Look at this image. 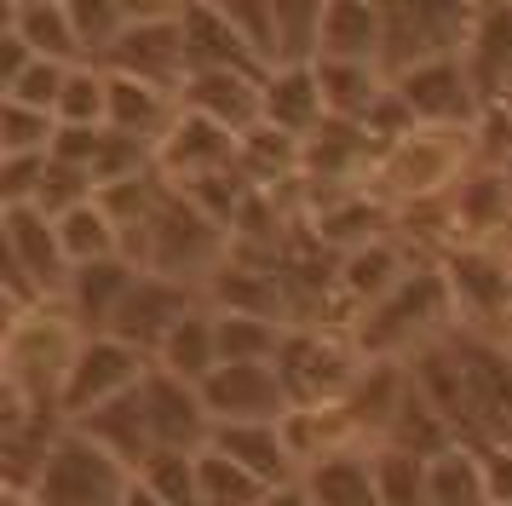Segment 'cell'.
<instances>
[{
  "mask_svg": "<svg viewBox=\"0 0 512 506\" xmlns=\"http://www.w3.org/2000/svg\"><path fill=\"white\" fill-rule=\"evenodd\" d=\"M81 345H87V328L64 305H29L18 317H6V334H0V403L58 409Z\"/></svg>",
  "mask_w": 512,
  "mask_h": 506,
  "instance_id": "cell-1",
  "label": "cell"
},
{
  "mask_svg": "<svg viewBox=\"0 0 512 506\" xmlns=\"http://www.w3.org/2000/svg\"><path fill=\"white\" fill-rule=\"evenodd\" d=\"M455 334V299L443 282L438 259H426L409 271V282L386 294L374 311L357 317L351 345L363 351V363H415L426 345H438Z\"/></svg>",
  "mask_w": 512,
  "mask_h": 506,
  "instance_id": "cell-2",
  "label": "cell"
},
{
  "mask_svg": "<svg viewBox=\"0 0 512 506\" xmlns=\"http://www.w3.org/2000/svg\"><path fill=\"white\" fill-rule=\"evenodd\" d=\"M231 253H236L231 230L219 225V219H208V213L190 202V196H179V190L162 202V213H156L150 225L127 236V259H133L139 271L167 276V282H185L196 294H208V282L231 265Z\"/></svg>",
  "mask_w": 512,
  "mask_h": 506,
  "instance_id": "cell-3",
  "label": "cell"
},
{
  "mask_svg": "<svg viewBox=\"0 0 512 506\" xmlns=\"http://www.w3.org/2000/svg\"><path fill=\"white\" fill-rule=\"evenodd\" d=\"M472 167H484L478 161V127H415L409 138L380 150L374 190L397 207L443 202V196L461 190Z\"/></svg>",
  "mask_w": 512,
  "mask_h": 506,
  "instance_id": "cell-4",
  "label": "cell"
},
{
  "mask_svg": "<svg viewBox=\"0 0 512 506\" xmlns=\"http://www.w3.org/2000/svg\"><path fill=\"white\" fill-rule=\"evenodd\" d=\"M461 363V443L512 449V345L489 334H449Z\"/></svg>",
  "mask_w": 512,
  "mask_h": 506,
  "instance_id": "cell-5",
  "label": "cell"
},
{
  "mask_svg": "<svg viewBox=\"0 0 512 506\" xmlns=\"http://www.w3.org/2000/svg\"><path fill=\"white\" fill-rule=\"evenodd\" d=\"M472 12L478 6H455V0H392L386 6V46H380L386 81L420 64H438V58H466Z\"/></svg>",
  "mask_w": 512,
  "mask_h": 506,
  "instance_id": "cell-6",
  "label": "cell"
},
{
  "mask_svg": "<svg viewBox=\"0 0 512 506\" xmlns=\"http://www.w3.org/2000/svg\"><path fill=\"white\" fill-rule=\"evenodd\" d=\"M277 374H282V386H288V403L294 409L340 403L357 386V374H363V351L340 328H288Z\"/></svg>",
  "mask_w": 512,
  "mask_h": 506,
  "instance_id": "cell-7",
  "label": "cell"
},
{
  "mask_svg": "<svg viewBox=\"0 0 512 506\" xmlns=\"http://www.w3.org/2000/svg\"><path fill=\"white\" fill-rule=\"evenodd\" d=\"M133 478H139L133 466H121L110 449H98L93 437H81L70 426L64 443L52 449L41 483L29 489V501H41V506H121L127 489H133Z\"/></svg>",
  "mask_w": 512,
  "mask_h": 506,
  "instance_id": "cell-8",
  "label": "cell"
},
{
  "mask_svg": "<svg viewBox=\"0 0 512 506\" xmlns=\"http://www.w3.org/2000/svg\"><path fill=\"white\" fill-rule=\"evenodd\" d=\"M449 299H455V328L461 334H489L507 340L512 334V276L501 248H449L438 259Z\"/></svg>",
  "mask_w": 512,
  "mask_h": 506,
  "instance_id": "cell-9",
  "label": "cell"
},
{
  "mask_svg": "<svg viewBox=\"0 0 512 506\" xmlns=\"http://www.w3.org/2000/svg\"><path fill=\"white\" fill-rule=\"evenodd\" d=\"M104 69H110V75L150 81V87H167V92H185L190 46H185V18H179V6H162V0L139 6V18L127 23V35H121L116 52L104 58Z\"/></svg>",
  "mask_w": 512,
  "mask_h": 506,
  "instance_id": "cell-10",
  "label": "cell"
},
{
  "mask_svg": "<svg viewBox=\"0 0 512 506\" xmlns=\"http://www.w3.org/2000/svg\"><path fill=\"white\" fill-rule=\"evenodd\" d=\"M150 368L156 363H150L144 351H133L127 340H116V334H87V345H81V357H75V368H70V380H64L58 409H64V420L75 426V420L98 414L104 403L139 391Z\"/></svg>",
  "mask_w": 512,
  "mask_h": 506,
  "instance_id": "cell-11",
  "label": "cell"
},
{
  "mask_svg": "<svg viewBox=\"0 0 512 506\" xmlns=\"http://www.w3.org/2000/svg\"><path fill=\"white\" fill-rule=\"evenodd\" d=\"M392 92L409 104L415 127H478L489 110L466 58H438V64L409 69V75L392 81Z\"/></svg>",
  "mask_w": 512,
  "mask_h": 506,
  "instance_id": "cell-12",
  "label": "cell"
},
{
  "mask_svg": "<svg viewBox=\"0 0 512 506\" xmlns=\"http://www.w3.org/2000/svg\"><path fill=\"white\" fill-rule=\"evenodd\" d=\"M202 403H208L213 426H271L294 409L271 363H219L202 380Z\"/></svg>",
  "mask_w": 512,
  "mask_h": 506,
  "instance_id": "cell-13",
  "label": "cell"
},
{
  "mask_svg": "<svg viewBox=\"0 0 512 506\" xmlns=\"http://www.w3.org/2000/svg\"><path fill=\"white\" fill-rule=\"evenodd\" d=\"M144 409H150V437H156V455H202L213 443V414L202 403V386H190L167 368L144 374Z\"/></svg>",
  "mask_w": 512,
  "mask_h": 506,
  "instance_id": "cell-14",
  "label": "cell"
},
{
  "mask_svg": "<svg viewBox=\"0 0 512 506\" xmlns=\"http://www.w3.org/2000/svg\"><path fill=\"white\" fill-rule=\"evenodd\" d=\"M202 305H208V299L196 294V288L144 271L139 282H133L127 305L116 311V322H110V334H116V340H127L133 351H144V357L156 363V351L167 345V334H173V328H179L190 311H202Z\"/></svg>",
  "mask_w": 512,
  "mask_h": 506,
  "instance_id": "cell-15",
  "label": "cell"
},
{
  "mask_svg": "<svg viewBox=\"0 0 512 506\" xmlns=\"http://www.w3.org/2000/svg\"><path fill=\"white\" fill-rule=\"evenodd\" d=\"M236 156H242V138L185 110L173 121V133L156 144V173H162L173 190H190V184L213 179V173H231Z\"/></svg>",
  "mask_w": 512,
  "mask_h": 506,
  "instance_id": "cell-16",
  "label": "cell"
},
{
  "mask_svg": "<svg viewBox=\"0 0 512 506\" xmlns=\"http://www.w3.org/2000/svg\"><path fill=\"white\" fill-rule=\"evenodd\" d=\"M179 104L190 115H202L225 133L248 138L254 127H265V75L259 69H208V75H190Z\"/></svg>",
  "mask_w": 512,
  "mask_h": 506,
  "instance_id": "cell-17",
  "label": "cell"
},
{
  "mask_svg": "<svg viewBox=\"0 0 512 506\" xmlns=\"http://www.w3.org/2000/svg\"><path fill=\"white\" fill-rule=\"evenodd\" d=\"M213 311H236V317H271L294 328V305H288V288H282L277 259L265 253H231V265L208 282L202 294Z\"/></svg>",
  "mask_w": 512,
  "mask_h": 506,
  "instance_id": "cell-18",
  "label": "cell"
},
{
  "mask_svg": "<svg viewBox=\"0 0 512 506\" xmlns=\"http://www.w3.org/2000/svg\"><path fill=\"white\" fill-rule=\"evenodd\" d=\"M415 265H426V259H415V253L403 248L397 236H386V242H369V248H357L340 259V299H346L351 311L363 317V311H374L386 294H397L403 282H409V271Z\"/></svg>",
  "mask_w": 512,
  "mask_h": 506,
  "instance_id": "cell-19",
  "label": "cell"
},
{
  "mask_svg": "<svg viewBox=\"0 0 512 506\" xmlns=\"http://www.w3.org/2000/svg\"><path fill=\"white\" fill-rule=\"evenodd\" d=\"M139 276L144 271L127 259V253H121V259H98V265H75L64 311H70L87 334H110V322H116V311L127 305V294H133Z\"/></svg>",
  "mask_w": 512,
  "mask_h": 506,
  "instance_id": "cell-20",
  "label": "cell"
},
{
  "mask_svg": "<svg viewBox=\"0 0 512 506\" xmlns=\"http://www.w3.org/2000/svg\"><path fill=\"white\" fill-rule=\"evenodd\" d=\"M409 386H415L409 363H363L357 386L340 397V409L351 414V426L363 432V443H369V449H380V443H386V432H392V420H397V409H403Z\"/></svg>",
  "mask_w": 512,
  "mask_h": 506,
  "instance_id": "cell-21",
  "label": "cell"
},
{
  "mask_svg": "<svg viewBox=\"0 0 512 506\" xmlns=\"http://www.w3.org/2000/svg\"><path fill=\"white\" fill-rule=\"evenodd\" d=\"M185 115L179 92L150 87V81H133V75H110V133L139 138V144H162L173 133V121Z\"/></svg>",
  "mask_w": 512,
  "mask_h": 506,
  "instance_id": "cell-22",
  "label": "cell"
},
{
  "mask_svg": "<svg viewBox=\"0 0 512 506\" xmlns=\"http://www.w3.org/2000/svg\"><path fill=\"white\" fill-rule=\"evenodd\" d=\"M282 437H288V455L300 460V472H311V466H323V460H334V455H351V449H369L340 403L288 409L282 414Z\"/></svg>",
  "mask_w": 512,
  "mask_h": 506,
  "instance_id": "cell-23",
  "label": "cell"
},
{
  "mask_svg": "<svg viewBox=\"0 0 512 506\" xmlns=\"http://www.w3.org/2000/svg\"><path fill=\"white\" fill-rule=\"evenodd\" d=\"M386 6L369 0H328L323 6V58L317 64H380Z\"/></svg>",
  "mask_w": 512,
  "mask_h": 506,
  "instance_id": "cell-24",
  "label": "cell"
},
{
  "mask_svg": "<svg viewBox=\"0 0 512 506\" xmlns=\"http://www.w3.org/2000/svg\"><path fill=\"white\" fill-rule=\"evenodd\" d=\"M75 432L93 437L98 449H110V455H116L121 466H133V472H144V460L156 455L150 409H144V386L127 391V397H116V403H104V409L87 414V420H75Z\"/></svg>",
  "mask_w": 512,
  "mask_h": 506,
  "instance_id": "cell-25",
  "label": "cell"
},
{
  "mask_svg": "<svg viewBox=\"0 0 512 506\" xmlns=\"http://www.w3.org/2000/svg\"><path fill=\"white\" fill-rule=\"evenodd\" d=\"M179 18H185V46H190V75H208V69H259L248 58V46L236 35V23L225 6H213V0H190L179 6ZM265 75V69H259Z\"/></svg>",
  "mask_w": 512,
  "mask_h": 506,
  "instance_id": "cell-26",
  "label": "cell"
},
{
  "mask_svg": "<svg viewBox=\"0 0 512 506\" xmlns=\"http://www.w3.org/2000/svg\"><path fill=\"white\" fill-rule=\"evenodd\" d=\"M323 121H328V104H323L317 69H271L265 75V127L305 144Z\"/></svg>",
  "mask_w": 512,
  "mask_h": 506,
  "instance_id": "cell-27",
  "label": "cell"
},
{
  "mask_svg": "<svg viewBox=\"0 0 512 506\" xmlns=\"http://www.w3.org/2000/svg\"><path fill=\"white\" fill-rule=\"evenodd\" d=\"M208 449H219V455H231L236 466H248L259 483H271V489H282V483H300V460L288 455V437H282V420H271V426H219L213 432Z\"/></svg>",
  "mask_w": 512,
  "mask_h": 506,
  "instance_id": "cell-28",
  "label": "cell"
},
{
  "mask_svg": "<svg viewBox=\"0 0 512 506\" xmlns=\"http://www.w3.org/2000/svg\"><path fill=\"white\" fill-rule=\"evenodd\" d=\"M466 69H472V81L484 92V104H495L512 87V6H478L472 12Z\"/></svg>",
  "mask_w": 512,
  "mask_h": 506,
  "instance_id": "cell-29",
  "label": "cell"
},
{
  "mask_svg": "<svg viewBox=\"0 0 512 506\" xmlns=\"http://www.w3.org/2000/svg\"><path fill=\"white\" fill-rule=\"evenodd\" d=\"M12 29L35 46V58L64 69H81L87 52H81V35H75V12L70 0H12Z\"/></svg>",
  "mask_w": 512,
  "mask_h": 506,
  "instance_id": "cell-30",
  "label": "cell"
},
{
  "mask_svg": "<svg viewBox=\"0 0 512 506\" xmlns=\"http://www.w3.org/2000/svg\"><path fill=\"white\" fill-rule=\"evenodd\" d=\"M461 443V432L449 426V414L426 397L420 386H409V397H403V409H397V420H392V432H386V443L380 449H397V455H415V460H432L438 455H449Z\"/></svg>",
  "mask_w": 512,
  "mask_h": 506,
  "instance_id": "cell-31",
  "label": "cell"
},
{
  "mask_svg": "<svg viewBox=\"0 0 512 506\" xmlns=\"http://www.w3.org/2000/svg\"><path fill=\"white\" fill-rule=\"evenodd\" d=\"M311 506H380V478H374V449H351L305 472Z\"/></svg>",
  "mask_w": 512,
  "mask_h": 506,
  "instance_id": "cell-32",
  "label": "cell"
},
{
  "mask_svg": "<svg viewBox=\"0 0 512 506\" xmlns=\"http://www.w3.org/2000/svg\"><path fill=\"white\" fill-rule=\"evenodd\" d=\"M317 81H323V104H328V121H369L374 104L392 92L386 69L380 64H317Z\"/></svg>",
  "mask_w": 512,
  "mask_h": 506,
  "instance_id": "cell-33",
  "label": "cell"
},
{
  "mask_svg": "<svg viewBox=\"0 0 512 506\" xmlns=\"http://www.w3.org/2000/svg\"><path fill=\"white\" fill-rule=\"evenodd\" d=\"M156 368L179 374V380H190V386H202L213 368H219V317H213V305L190 311V317L167 334V345L156 351Z\"/></svg>",
  "mask_w": 512,
  "mask_h": 506,
  "instance_id": "cell-34",
  "label": "cell"
},
{
  "mask_svg": "<svg viewBox=\"0 0 512 506\" xmlns=\"http://www.w3.org/2000/svg\"><path fill=\"white\" fill-rule=\"evenodd\" d=\"M300 138L277 133V127H254V133L242 138V179L259 184V190H300Z\"/></svg>",
  "mask_w": 512,
  "mask_h": 506,
  "instance_id": "cell-35",
  "label": "cell"
},
{
  "mask_svg": "<svg viewBox=\"0 0 512 506\" xmlns=\"http://www.w3.org/2000/svg\"><path fill=\"white\" fill-rule=\"evenodd\" d=\"M426 495L432 506H489V483L484 466H478V449L472 443H455L449 455H438L426 466Z\"/></svg>",
  "mask_w": 512,
  "mask_h": 506,
  "instance_id": "cell-36",
  "label": "cell"
},
{
  "mask_svg": "<svg viewBox=\"0 0 512 506\" xmlns=\"http://www.w3.org/2000/svg\"><path fill=\"white\" fill-rule=\"evenodd\" d=\"M219 317V363H271L277 368L288 322L271 317H236V311H213Z\"/></svg>",
  "mask_w": 512,
  "mask_h": 506,
  "instance_id": "cell-37",
  "label": "cell"
},
{
  "mask_svg": "<svg viewBox=\"0 0 512 506\" xmlns=\"http://www.w3.org/2000/svg\"><path fill=\"white\" fill-rule=\"evenodd\" d=\"M58 236H64L70 265H98V259H121V253H127V236H121V225L98 207V196L87 207H75L70 219H58Z\"/></svg>",
  "mask_w": 512,
  "mask_h": 506,
  "instance_id": "cell-38",
  "label": "cell"
},
{
  "mask_svg": "<svg viewBox=\"0 0 512 506\" xmlns=\"http://www.w3.org/2000/svg\"><path fill=\"white\" fill-rule=\"evenodd\" d=\"M277 69H317L323 58V6L317 0H277Z\"/></svg>",
  "mask_w": 512,
  "mask_h": 506,
  "instance_id": "cell-39",
  "label": "cell"
},
{
  "mask_svg": "<svg viewBox=\"0 0 512 506\" xmlns=\"http://www.w3.org/2000/svg\"><path fill=\"white\" fill-rule=\"evenodd\" d=\"M70 12H75V35H81L87 64H104L116 52V41L127 35V23L139 18L133 0H70Z\"/></svg>",
  "mask_w": 512,
  "mask_h": 506,
  "instance_id": "cell-40",
  "label": "cell"
},
{
  "mask_svg": "<svg viewBox=\"0 0 512 506\" xmlns=\"http://www.w3.org/2000/svg\"><path fill=\"white\" fill-rule=\"evenodd\" d=\"M58 127H110V69L81 64L58 98Z\"/></svg>",
  "mask_w": 512,
  "mask_h": 506,
  "instance_id": "cell-41",
  "label": "cell"
},
{
  "mask_svg": "<svg viewBox=\"0 0 512 506\" xmlns=\"http://www.w3.org/2000/svg\"><path fill=\"white\" fill-rule=\"evenodd\" d=\"M202 501L208 506H259L271 495V483H259L248 466H236L231 455H219V449H202Z\"/></svg>",
  "mask_w": 512,
  "mask_h": 506,
  "instance_id": "cell-42",
  "label": "cell"
},
{
  "mask_svg": "<svg viewBox=\"0 0 512 506\" xmlns=\"http://www.w3.org/2000/svg\"><path fill=\"white\" fill-rule=\"evenodd\" d=\"M52 144H58V115L0 98V156H52Z\"/></svg>",
  "mask_w": 512,
  "mask_h": 506,
  "instance_id": "cell-43",
  "label": "cell"
},
{
  "mask_svg": "<svg viewBox=\"0 0 512 506\" xmlns=\"http://www.w3.org/2000/svg\"><path fill=\"white\" fill-rule=\"evenodd\" d=\"M202 455H150L144 460L139 478L162 495V506H208L202 501V466H196Z\"/></svg>",
  "mask_w": 512,
  "mask_h": 506,
  "instance_id": "cell-44",
  "label": "cell"
},
{
  "mask_svg": "<svg viewBox=\"0 0 512 506\" xmlns=\"http://www.w3.org/2000/svg\"><path fill=\"white\" fill-rule=\"evenodd\" d=\"M374 478H380V506H432L426 495V460L374 449Z\"/></svg>",
  "mask_w": 512,
  "mask_h": 506,
  "instance_id": "cell-45",
  "label": "cell"
},
{
  "mask_svg": "<svg viewBox=\"0 0 512 506\" xmlns=\"http://www.w3.org/2000/svg\"><path fill=\"white\" fill-rule=\"evenodd\" d=\"M236 23V35H242V46H248V58H254L265 75L277 69V0H231L225 6Z\"/></svg>",
  "mask_w": 512,
  "mask_h": 506,
  "instance_id": "cell-46",
  "label": "cell"
},
{
  "mask_svg": "<svg viewBox=\"0 0 512 506\" xmlns=\"http://www.w3.org/2000/svg\"><path fill=\"white\" fill-rule=\"evenodd\" d=\"M93 196H98L93 173H81V167H64V161H52V173H47V184H41L35 207H41L52 225H58V219H70L75 207H87Z\"/></svg>",
  "mask_w": 512,
  "mask_h": 506,
  "instance_id": "cell-47",
  "label": "cell"
},
{
  "mask_svg": "<svg viewBox=\"0 0 512 506\" xmlns=\"http://www.w3.org/2000/svg\"><path fill=\"white\" fill-rule=\"evenodd\" d=\"M52 156H0V207H35Z\"/></svg>",
  "mask_w": 512,
  "mask_h": 506,
  "instance_id": "cell-48",
  "label": "cell"
},
{
  "mask_svg": "<svg viewBox=\"0 0 512 506\" xmlns=\"http://www.w3.org/2000/svg\"><path fill=\"white\" fill-rule=\"evenodd\" d=\"M64 87H70V69H64V64H47V58H35V69H29L24 81H18V92H6V98H12V104H29V110L58 115V98H64Z\"/></svg>",
  "mask_w": 512,
  "mask_h": 506,
  "instance_id": "cell-49",
  "label": "cell"
},
{
  "mask_svg": "<svg viewBox=\"0 0 512 506\" xmlns=\"http://www.w3.org/2000/svg\"><path fill=\"white\" fill-rule=\"evenodd\" d=\"M104 138H110V127H58L52 161H64V167H81V173H93V161H98V150H104Z\"/></svg>",
  "mask_w": 512,
  "mask_h": 506,
  "instance_id": "cell-50",
  "label": "cell"
},
{
  "mask_svg": "<svg viewBox=\"0 0 512 506\" xmlns=\"http://www.w3.org/2000/svg\"><path fill=\"white\" fill-rule=\"evenodd\" d=\"M478 466H484V483H489V506H512V449L484 443Z\"/></svg>",
  "mask_w": 512,
  "mask_h": 506,
  "instance_id": "cell-51",
  "label": "cell"
},
{
  "mask_svg": "<svg viewBox=\"0 0 512 506\" xmlns=\"http://www.w3.org/2000/svg\"><path fill=\"white\" fill-rule=\"evenodd\" d=\"M259 506H311V495H305V483H282V489H271Z\"/></svg>",
  "mask_w": 512,
  "mask_h": 506,
  "instance_id": "cell-52",
  "label": "cell"
},
{
  "mask_svg": "<svg viewBox=\"0 0 512 506\" xmlns=\"http://www.w3.org/2000/svg\"><path fill=\"white\" fill-rule=\"evenodd\" d=\"M121 506H162V495H156L144 478H133V489H127V501H121Z\"/></svg>",
  "mask_w": 512,
  "mask_h": 506,
  "instance_id": "cell-53",
  "label": "cell"
},
{
  "mask_svg": "<svg viewBox=\"0 0 512 506\" xmlns=\"http://www.w3.org/2000/svg\"><path fill=\"white\" fill-rule=\"evenodd\" d=\"M6 506H41V501H29V495H6Z\"/></svg>",
  "mask_w": 512,
  "mask_h": 506,
  "instance_id": "cell-54",
  "label": "cell"
},
{
  "mask_svg": "<svg viewBox=\"0 0 512 506\" xmlns=\"http://www.w3.org/2000/svg\"><path fill=\"white\" fill-rule=\"evenodd\" d=\"M501 253H507V276H512V242H507V248H501Z\"/></svg>",
  "mask_w": 512,
  "mask_h": 506,
  "instance_id": "cell-55",
  "label": "cell"
},
{
  "mask_svg": "<svg viewBox=\"0 0 512 506\" xmlns=\"http://www.w3.org/2000/svg\"><path fill=\"white\" fill-rule=\"evenodd\" d=\"M507 242H512V230H507Z\"/></svg>",
  "mask_w": 512,
  "mask_h": 506,
  "instance_id": "cell-56",
  "label": "cell"
},
{
  "mask_svg": "<svg viewBox=\"0 0 512 506\" xmlns=\"http://www.w3.org/2000/svg\"><path fill=\"white\" fill-rule=\"evenodd\" d=\"M507 345H512V334H507Z\"/></svg>",
  "mask_w": 512,
  "mask_h": 506,
  "instance_id": "cell-57",
  "label": "cell"
}]
</instances>
